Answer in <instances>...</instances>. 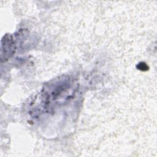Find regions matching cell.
Wrapping results in <instances>:
<instances>
[{"instance_id": "obj_1", "label": "cell", "mask_w": 157, "mask_h": 157, "mask_svg": "<svg viewBox=\"0 0 157 157\" xmlns=\"http://www.w3.org/2000/svg\"><path fill=\"white\" fill-rule=\"evenodd\" d=\"M15 45L12 37L6 34L1 40V60H7L15 52Z\"/></svg>"}]
</instances>
